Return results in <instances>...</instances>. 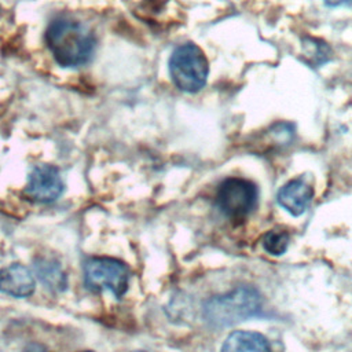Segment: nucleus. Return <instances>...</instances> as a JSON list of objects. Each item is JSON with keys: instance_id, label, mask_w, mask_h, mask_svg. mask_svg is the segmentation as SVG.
Listing matches in <instances>:
<instances>
[{"instance_id": "obj_1", "label": "nucleus", "mask_w": 352, "mask_h": 352, "mask_svg": "<svg viewBox=\"0 0 352 352\" xmlns=\"http://www.w3.org/2000/svg\"><path fill=\"white\" fill-rule=\"evenodd\" d=\"M45 44L55 62L62 67L85 65L96 45L94 33L81 22L70 16L52 19L44 33Z\"/></svg>"}, {"instance_id": "obj_2", "label": "nucleus", "mask_w": 352, "mask_h": 352, "mask_svg": "<svg viewBox=\"0 0 352 352\" xmlns=\"http://www.w3.org/2000/svg\"><path fill=\"white\" fill-rule=\"evenodd\" d=\"M261 294L252 286H239L208 300L204 318L213 327H227L243 322L261 311Z\"/></svg>"}, {"instance_id": "obj_3", "label": "nucleus", "mask_w": 352, "mask_h": 352, "mask_svg": "<svg viewBox=\"0 0 352 352\" xmlns=\"http://www.w3.org/2000/svg\"><path fill=\"white\" fill-rule=\"evenodd\" d=\"M172 82L183 92L201 91L208 80L209 63L204 51L194 43L177 45L169 58Z\"/></svg>"}, {"instance_id": "obj_4", "label": "nucleus", "mask_w": 352, "mask_h": 352, "mask_svg": "<svg viewBox=\"0 0 352 352\" xmlns=\"http://www.w3.org/2000/svg\"><path fill=\"white\" fill-rule=\"evenodd\" d=\"M219 210L231 221H243L257 206V186L243 177L224 179L216 191L214 198Z\"/></svg>"}, {"instance_id": "obj_5", "label": "nucleus", "mask_w": 352, "mask_h": 352, "mask_svg": "<svg viewBox=\"0 0 352 352\" xmlns=\"http://www.w3.org/2000/svg\"><path fill=\"white\" fill-rule=\"evenodd\" d=\"M129 278L128 265L113 257H92L84 265V280L89 289L109 290L118 298L128 290Z\"/></svg>"}, {"instance_id": "obj_6", "label": "nucleus", "mask_w": 352, "mask_h": 352, "mask_svg": "<svg viewBox=\"0 0 352 352\" xmlns=\"http://www.w3.org/2000/svg\"><path fill=\"white\" fill-rule=\"evenodd\" d=\"M63 190L65 183L58 168L48 164H40L32 169L23 194L30 201L50 204L56 201Z\"/></svg>"}, {"instance_id": "obj_7", "label": "nucleus", "mask_w": 352, "mask_h": 352, "mask_svg": "<svg viewBox=\"0 0 352 352\" xmlns=\"http://www.w3.org/2000/svg\"><path fill=\"white\" fill-rule=\"evenodd\" d=\"M312 198L314 188L302 177L289 180L276 194L278 204L293 216L302 214L308 209Z\"/></svg>"}, {"instance_id": "obj_8", "label": "nucleus", "mask_w": 352, "mask_h": 352, "mask_svg": "<svg viewBox=\"0 0 352 352\" xmlns=\"http://www.w3.org/2000/svg\"><path fill=\"white\" fill-rule=\"evenodd\" d=\"M36 282L30 270L22 264L0 268V292L12 297H29L34 293Z\"/></svg>"}, {"instance_id": "obj_9", "label": "nucleus", "mask_w": 352, "mask_h": 352, "mask_svg": "<svg viewBox=\"0 0 352 352\" xmlns=\"http://www.w3.org/2000/svg\"><path fill=\"white\" fill-rule=\"evenodd\" d=\"M221 352H271V346L268 340L257 331L236 330L226 338Z\"/></svg>"}, {"instance_id": "obj_10", "label": "nucleus", "mask_w": 352, "mask_h": 352, "mask_svg": "<svg viewBox=\"0 0 352 352\" xmlns=\"http://www.w3.org/2000/svg\"><path fill=\"white\" fill-rule=\"evenodd\" d=\"M34 274L40 282L52 292H62L67 286V278L60 264L54 258L40 257L34 261Z\"/></svg>"}, {"instance_id": "obj_11", "label": "nucleus", "mask_w": 352, "mask_h": 352, "mask_svg": "<svg viewBox=\"0 0 352 352\" xmlns=\"http://www.w3.org/2000/svg\"><path fill=\"white\" fill-rule=\"evenodd\" d=\"M301 48L304 60L312 67H319L331 58V48L316 37H304Z\"/></svg>"}, {"instance_id": "obj_12", "label": "nucleus", "mask_w": 352, "mask_h": 352, "mask_svg": "<svg viewBox=\"0 0 352 352\" xmlns=\"http://www.w3.org/2000/svg\"><path fill=\"white\" fill-rule=\"evenodd\" d=\"M289 242H290V234L280 228L270 230L261 238V245L264 250L272 256L283 254L289 248Z\"/></svg>"}, {"instance_id": "obj_13", "label": "nucleus", "mask_w": 352, "mask_h": 352, "mask_svg": "<svg viewBox=\"0 0 352 352\" xmlns=\"http://www.w3.org/2000/svg\"><path fill=\"white\" fill-rule=\"evenodd\" d=\"M23 352H50V351H48L44 345L34 342V344H29V345L23 349Z\"/></svg>"}, {"instance_id": "obj_14", "label": "nucleus", "mask_w": 352, "mask_h": 352, "mask_svg": "<svg viewBox=\"0 0 352 352\" xmlns=\"http://www.w3.org/2000/svg\"><path fill=\"white\" fill-rule=\"evenodd\" d=\"M329 7H338V6H351L352 0H324Z\"/></svg>"}, {"instance_id": "obj_15", "label": "nucleus", "mask_w": 352, "mask_h": 352, "mask_svg": "<svg viewBox=\"0 0 352 352\" xmlns=\"http://www.w3.org/2000/svg\"><path fill=\"white\" fill-rule=\"evenodd\" d=\"M81 352H92V351H81Z\"/></svg>"}]
</instances>
